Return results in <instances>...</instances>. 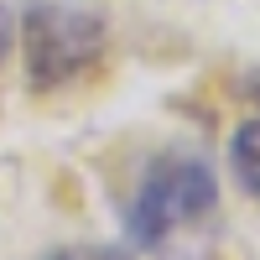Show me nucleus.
I'll list each match as a JSON object with an SVG mask.
<instances>
[{"instance_id":"6","label":"nucleus","mask_w":260,"mask_h":260,"mask_svg":"<svg viewBox=\"0 0 260 260\" xmlns=\"http://www.w3.org/2000/svg\"><path fill=\"white\" fill-rule=\"evenodd\" d=\"M250 99H255V104H260V68H255V73H250Z\"/></svg>"},{"instance_id":"3","label":"nucleus","mask_w":260,"mask_h":260,"mask_svg":"<svg viewBox=\"0 0 260 260\" xmlns=\"http://www.w3.org/2000/svg\"><path fill=\"white\" fill-rule=\"evenodd\" d=\"M229 172L245 187V198L260 203V120H245L229 141Z\"/></svg>"},{"instance_id":"2","label":"nucleus","mask_w":260,"mask_h":260,"mask_svg":"<svg viewBox=\"0 0 260 260\" xmlns=\"http://www.w3.org/2000/svg\"><path fill=\"white\" fill-rule=\"evenodd\" d=\"M110 26L99 11H73V6H31L21 16V52H26V89L31 94H57L78 83L89 68H99Z\"/></svg>"},{"instance_id":"1","label":"nucleus","mask_w":260,"mask_h":260,"mask_svg":"<svg viewBox=\"0 0 260 260\" xmlns=\"http://www.w3.org/2000/svg\"><path fill=\"white\" fill-rule=\"evenodd\" d=\"M213 208H219V177H213V167L203 156H192V151H167L136 182V198L125 208V240L136 250H156L182 224L208 219Z\"/></svg>"},{"instance_id":"4","label":"nucleus","mask_w":260,"mask_h":260,"mask_svg":"<svg viewBox=\"0 0 260 260\" xmlns=\"http://www.w3.org/2000/svg\"><path fill=\"white\" fill-rule=\"evenodd\" d=\"M11 47H16V16H11L6 0H0V68L11 62Z\"/></svg>"},{"instance_id":"5","label":"nucleus","mask_w":260,"mask_h":260,"mask_svg":"<svg viewBox=\"0 0 260 260\" xmlns=\"http://www.w3.org/2000/svg\"><path fill=\"white\" fill-rule=\"evenodd\" d=\"M47 260H125V255H115V250H57Z\"/></svg>"}]
</instances>
